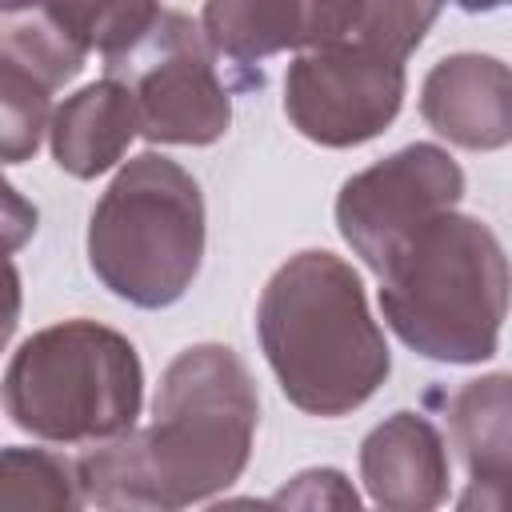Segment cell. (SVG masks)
I'll return each instance as SVG.
<instances>
[{"instance_id": "19", "label": "cell", "mask_w": 512, "mask_h": 512, "mask_svg": "<svg viewBox=\"0 0 512 512\" xmlns=\"http://www.w3.org/2000/svg\"><path fill=\"white\" fill-rule=\"evenodd\" d=\"M36 224H40L36 204L24 200V196L0 176V252H4V256L20 252V248L32 240Z\"/></svg>"}, {"instance_id": "11", "label": "cell", "mask_w": 512, "mask_h": 512, "mask_svg": "<svg viewBox=\"0 0 512 512\" xmlns=\"http://www.w3.org/2000/svg\"><path fill=\"white\" fill-rule=\"evenodd\" d=\"M136 136H140L136 100L120 76L84 84L48 120L52 160L72 180H96L108 168H116Z\"/></svg>"}, {"instance_id": "16", "label": "cell", "mask_w": 512, "mask_h": 512, "mask_svg": "<svg viewBox=\"0 0 512 512\" xmlns=\"http://www.w3.org/2000/svg\"><path fill=\"white\" fill-rule=\"evenodd\" d=\"M76 464L48 448H0V512H72L80 508Z\"/></svg>"}, {"instance_id": "15", "label": "cell", "mask_w": 512, "mask_h": 512, "mask_svg": "<svg viewBox=\"0 0 512 512\" xmlns=\"http://www.w3.org/2000/svg\"><path fill=\"white\" fill-rule=\"evenodd\" d=\"M448 0H340V36L332 48H360L408 60Z\"/></svg>"}, {"instance_id": "1", "label": "cell", "mask_w": 512, "mask_h": 512, "mask_svg": "<svg viewBox=\"0 0 512 512\" xmlns=\"http://www.w3.org/2000/svg\"><path fill=\"white\" fill-rule=\"evenodd\" d=\"M260 424L248 364L228 344H192L160 376L152 424L96 440L76 464L80 496L96 508H188L232 488Z\"/></svg>"}, {"instance_id": "20", "label": "cell", "mask_w": 512, "mask_h": 512, "mask_svg": "<svg viewBox=\"0 0 512 512\" xmlns=\"http://www.w3.org/2000/svg\"><path fill=\"white\" fill-rule=\"evenodd\" d=\"M20 304H24V288H20V272L12 264V256L0 252V352L8 348L16 324H20Z\"/></svg>"}, {"instance_id": "6", "label": "cell", "mask_w": 512, "mask_h": 512, "mask_svg": "<svg viewBox=\"0 0 512 512\" xmlns=\"http://www.w3.org/2000/svg\"><path fill=\"white\" fill-rule=\"evenodd\" d=\"M108 76L132 88L140 136L152 144H216L232 124V92L200 24L164 12L120 56L104 60Z\"/></svg>"}, {"instance_id": "7", "label": "cell", "mask_w": 512, "mask_h": 512, "mask_svg": "<svg viewBox=\"0 0 512 512\" xmlns=\"http://www.w3.org/2000/svg\"><path fill=\"white\" fill-rule=\"evenodd\" d=\"M464 196L460 164L428 140H416L372 168L348 176L336 196V228L344 244L380 272L384 260L428 220L452 212Z\"/></svg>"}, {"instance_id": "21", "label": "cell", "mask_w": 512, "mask_h": 512, "mask_svg": "<svg viewBox=\"0 0 512 512\" xmlns=\"http://www.w3.org/2000/svg\"><path fill=\"white\" fill-rule=\"evenodd\" d=\"M460 12H472V16H480V12H496V8H504L508 0H452Z\"/></svg>"}, {"instance_id": "2", "label": "cell", "mask_w": 512, "mask_h": 512, "mask_svg": "<svg viewBox=\"0 0 512 512\" xmlns=\"http://www.w3.org/2000/svg\"><path fill=\"white\" fill-rule=\"evenodd\" d=\"M256 336L288 404L320 420L356 412L392 372L360 272L328 248L296 252L268 276Z\"/></svg>"}, {"instance_id": "12", "label": "cell", "mask_w": 512, "mask_h": 512, "mask_svg": "<svg viewBox=\"0 0 512 512\" xmlns=\"http://www.w3.org/2000/svg\"><path fill=\"white\" fill-rule=\"evenodd\" d=\"M508 384H512L508 372H492V376L468 380L448 400L452 440L472 480V492L460 500V508L480 488H488V508H504L508 500V472H512V388Z\"/></svg>"}, {"instance_id": "4", "label": "cell", "mask_w": 512, "mask_h": 512, "mask_svg": "<svg viewBox=\"0 0 512 512\" xmlns=\"http://www.w3.org/2000/svg\"><path fill=\"white\" fill-rule=\"evenodd\" d=\"M12 424L48 444H96L136 424L144 364L136 344L88 316L32 332L0 380Z\"/></svg>"}, {"instance_id": "9", "label": "cell", "mask_w": 512, "mask_h": 512, "mask_svg": "<svg viewBox=\"0 0 512 512\" xmlns=\"http://www.w3.org/2000/svg\"><path fill=\"white\" fill-rule=\"evenodd\" d=\"M420 116L448 144L496 152L512 140V76L508 64L480 52H456L428 68L420 84Z\"/></svg>"}, {"instance_id": "17", "label": "cell", "mask_w": 512, "mask_h": 512, "mask_svg": "<svg viewBox=\"0 0 512 512\" xmlns=\"http://www.w3.org/2000/svg\"><path fill=\"white\" fill-rule=\"evenodd\" d=\"M52 84L12 52H0V164H24L36 156L48 116Z\"/></svg>"}, {"instance_id": "8", "label": "cell", "mask_w": 512, "mask_h": 512, "mask_svg": "<svg viewBox=\"0 0 512 512\" xmlns=\"http://www.w3.org/2000/svg\"><path fill=\"white\" fill-rule=\"evenodd\" d=\"M404 60L360 48H304L284 72V112L320 148L376 140L404 104Z\"/></svg>"}, {"instance_id": "3", "label": "cell", "mask_w": 512, "mask_h": 512, "mask_svg": "<svg viewBox=\"0 0 512 512\" xmlns=\"http://www.w3.org/2000/svg\"><path fill=\"white\" fill-rule=\"evenodd\" d=\"M388 328L440 364H480L500 348L508 316V256L500 236L468 212H440L376 272Z\"/></svg>"}, {"instance_id": "10", "label": "cell", "mask_w": 512, "mask_h": 512, "mask_svg": "<svg viewBox=\"0 0 512 512\" xmlns=\"http://www.w3.org/2000/svg\"><path fill=\"white\" fill-rule=\"evenodd\" d=\"M360 480L384 512H428L448 500V448L420 412H392L360 440Z\"/></svg>"}, {"instance_id": "13", "label": "cell", "mask_w": 512, "mask_h": 512, "mask_svg": "<svg viewBox=\"0 0 512 512\" xmlns=\"http://www.w3.org/2000/svg\"><path fill=\"white\" fill-rule=\"evenodd\" d=\"M200 32L216 60L244 72L276 52L312 48V0H204Z\"/></svg>"}, {"instance_id": "18", "label": "cell", "mask_w": 512, "mask_h": 512, "mask_svg": "<svg viewBox=\"0 0 512 512\" xmlns=\"http://www.w3.org/2000/svg\"><path fill=\"white\" fill-rule=\"evenodd\" d=\"M272 504H300V508L340 504V508H356L360 496L352 492V484H348L336 468H308V472H300L284 492H276Z\"/></svg>"}, {"instance_id": "14", "label": "cell", "mask_w": 512, "mask_h": 512, "mask_svg": "<svg viewBox=\"0 0 512 512\" xmlns=\"http://www.w3.org/2000/svg\"><path fill=\"white\" fill-rule=\"evenodd\" d=\"M0 12H40L88 56L128 52L160 16V0H0Z\"/></svg>"}, {"instance_id": "5", "label": "cell", "mask_w": 512, "mask_h": 512, "mask_svg": "<svg viewBox=\"0 0 512 512\" xmlns=\"http://www.w3.org/2000/svg\"><path fill=\"white\" fill-rule=\"evenodd\" d=\"M200 260V184L160 152L132 156L88 216V268L112 296L156 312L192 288Z\"/></svg>"}]
</instances>
